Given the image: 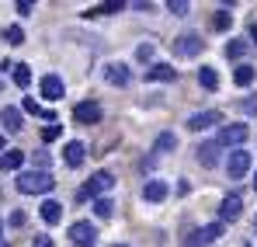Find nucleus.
<instances>
[{
  "label": "nucleus",
  "mask_w": 257,
  "mask_h": 247,
  "mask_svg": "<svg viewBox=\"0 0 257 247\" xmlns=\"http://www.w3.org/2000/svg\"><path fill=\"white\" fill-rule=\"evenodd\" d=\"M52 188H56V178L49 171H21L18 174V192H25V195H45Z\"/></svg>",
  "instance_id": "obj_1"
},
{
  "label": "nucleus",
  "mask_w": 257,
  "mask_h": 247,
  "mask_svg": "<svg viewBox=\"0 0 257 247\" xmlns=\"http://www.w3.org/2000/svg\"><path fill=\"white\" fill-rule=\"evenodd\" d=\"M222 226L226 223H209V226H198V230H188L181 237V247H209L222 237Z\"/></svg>",
  "instance_id": "obj_2"
},
{
  "label": "nucleus",
  "mask_w": 257,
  "mask_h": 247,
  "mask_svg": "<svg viewBox=\"0 0 257 247\" xmlns=\"http://www.w3.org/2000/svg\"><path fill=\"white\" fill-rule=\"evenodd\" d=\"M115 188V178L108 174V171H97V174H90V181H87L84 188H80V199H104V192H111Z\"/></svg>",
  "instance_id": "obj_3"
},
{
  "label": "nucleus",
  "mask_w": 257,
  "mask_h": 247,
  "mask_svg": "<svg viewBox=\"0 0 257 247\" xmlns=\"http://www.w3.org/2000/svg\"><path fill=\"white\" fill-rule=\"evenodd\" d=\"M70 244L73 247H94L97 244V226H94L90 219H77V223L70 226Z\"/></svg>",
  "instance_id": "obj_4"
},
{
  "label": "nucleus",
  "mask_w": 257,
  "mask_h": 247,
  "mask_svg": "<svg viewBox=\"0 0 257 247\" xmlns=\"http://www.w3.org/2000/svg\"><path fill=\"white\" fill-rule=\"evenodd\" d=\"M250 136V129L243 122H233V125H219V136H215V143L219 146H240L243 139Z\"/></svg>",
  "instance_id": "obj_5"
},
{
  "label": "nucleus",
  "mask_w": 257,
  "mask_h": 247,
  "mask_svg": "<svg viewBox=\"0 0 257 247\" xmlns=\"http://www.w3.org/2000/svg\"><path fill=\"white\" fill-rule=\"evenodd\" d=\"M202 49H205V39L195 35V32H184V35L174 39V56H198Z\"/></svg>",
  "instance_id": "obj_6"
},
{
  "label": "nucleus",
  "mask_w": 257,
  "mask_h": 247,
  "mask_svg": "<svg viewBox=\"0 0 257 247\" xmlns=\"http://www.w3.org/2000/svg\"><path fill=\"white\" fill-rule=\"evenodd\" d=\"M226 171H229V178H233V181H236V178H243V174L250 171V153H247V150H229Z\"/></svg>",
  "instance_id": "obj_7"
},
{
  "label": "nucleus",
  "mask_w": 257,
  "mask_h": 247,
  "mask_svg": "<svg viewBox=\"0 0 257 247\" xmlns=\"http://www.w3.org/2000/svg\"><path fill=\"white\" fill-rule=\"evenodd\" d=\"M101 115H104V112H101V105H97V101H80V105L73 108V119H77L80 125L101 122Z\"/></svg>",
  "instance_id": "obj_8"
},
{
  "label": "nucleus",
  "mask_w": 257,
  "mask_h": 247,
  "mask_svg": "<svg viewBox=\"0 0 257 247\" xmlns=\"http://www.w3.org/2000/svg\"><path fill=\"white\" fill-rule=\"evenodd\" d=\"M39 91H42L45 101H59V98L66 94V84H63V77H56V73H45L42 84H39Z\"/></svg>",
  "instance_id": "obj_9"
},
{
  "label": "nucleus",
  "mask_w": 257,
  "mask_h": 247,
  "mask_svg": "<svg viewBox=\"0 0 257 247\" xmlns=\"http://www.w3.org/2000/svg\"><path fill=\"white\" fill-rule=\"evenodd\" d=\"M240 212H243V199L240 195H226L219 202V223H233V219H240Z\"/></svg>",
  "instance_id": "obj_10"
},
{
  "label": "nucleus",
  "mask_w": 257,
  "mask_h": 247,
  "mask_svg": "<svg viewBox=\"0 0 257 247\" xmlns=\"http://www.w3.org/2000/svg\"><path fill=\"white\" fill-rule=\"evenodd\" d=\"M222 122V115L219 112H212V108H205V112H195L191 119H188V129L191 132H202V129H212V125Z\"/></svg>",
  "instance_id": "obj_11"
},
{
  "label": "nucleus",
  "mask_w": 257,
  "mask_h": 247,
  "mask_svg": "<svg viewBox=\"0 0 257 247\" xmlns=\"http://www.w3.org/2000/svg\"><path fill=\"white\" fill-rule=\"evenodd\" d=\"M87 157V146L84 143H77V139H70L66 146H63V160H66V167H80Z\"/></svg>",
  "instance_id": "obj_12"
},
{
  "label": "nucleus",
  "mask_w": 257,
  "mask_h": 247,
  "mask_svg": "<svg viewBox=\"0 0 257 247\" xmlns=\"http://www.w3.org/2000/svg\"><path fill=\"white\" fill-rule=\"evenodd\" d=\"M167 195H171V188H167V185H164L160 178L146 181V188H143V199H146V202H164Z\"/></svg>",
  "instance_id": "obj_13"
},
{
  "label": "nucleus",
  "mask_w": 257,
  "mask_h": 247,
  "mask_svg": "<svg viewBox=\"0 0 257 247\" xmlns=\"http://www.w3.org/2000/svg\"><path fill=\"white\" fill-rule=\"evenodd\" d=\"M219 150H222L219 143H202V146H198V164L202 167H215L219 164Z\"/></svg>",
  "instance_id": "obj_14"
},
{
  "label": "nucleus",
  "mask_w": 257,
  "mask_h": 247,
  "mask_svg": "<svg viewBox=\"0 0 257 247\" xmlns=\"http://www.w3.org/2000/svg\"><path fill=\"white\" fill-rule=\"evenodd\" d=\"M42 219L49 226H56L59 219H63V202H56V199H45L42 202Z\"/></svg>",
  "instance_id": "obj_15"
},
{
  "label": "nucleus",
  "mask_w": 257,
  "mask_h": 247,
  "mask_svg": "<svg viewBox=\"0 0 257 247\" xmlns=\"http://www.w3.org/2000/svg\"><path fill=\"white\" fill-rule=\"evenodd\" d=\"M174 77H177V70H174L171 63H153L146 70V80H174Z\"/></svg>",
  "instance_id": "obj_16"
},
{
  "label": "nucleus",
  "mask_w": 257,
  "mask_h": 247,
  "mask_svg": "<svg viewBox=\"0 0 257 247\" xmlns=\"http://www.w3.org/2000/svg\"><path fill=\"white\" fill-rule=\"evenodd\" d=\"M0 122H4L7 132H21V125H25V122H21V112H18V108H11V105L0 112Z\"/></svg>",
  "instance_id": "obj_17"
},
{
  "label": "nucleus",
  "mask_w": 257,
  "mask_h": 247,
  "mask_svg": "<svg viewBox=\"0 0 257 247\" xmlns=\"http://www.w3.org/2000/svg\"><path fill=\"white\" fill-rule=\"evenodd\" d=\"M104 80L108 84H128V66H122V63H111V66H104Z\"/></svg>",
  "instance_id": "obj_18"
},
{
  "label": "nucleus",
  "mask_w": 257,
  "mask_h": 247,
  "mask_svg": "<svg viewBox=\"0 0 257 247\" xmlns=\"http://www.w3.org/2000/svg\"><path fill=\"white\" fill-rule=\"evenodd\" d=\"M21 164H25V153H21V150L0 153V171H21Z\"/></svg>",
  "instance_id": "obj_19"
},
{
  "label": "nucleus",
  "mask_w": 257,
  "mask_h": 247,
  "mask_svg": "<svg viewBox=\"0 0 257 247\" xmlns=\"http://www.w3.org/2000/svg\"><path fill=\"white\" fill-rule=\"evenodd\" d=\"M254 77H257V70H254V66H247V63L233 70V84H236V87H250Z\"/></svg>",
  "instance_id": "obj_20"
},
{
  "label": "nucleus",
  "mask_w": 257,
  "mask_h": 247,
  "mask_svg": "<svg viewBox=\"0 0 257 247\" xmlns=\"http://www.w3.org/2000/svg\"><path fill=\"white\" fill-rule=\"evenodd\" d=\"M229 25H233V11H229V4H226V7H219V11H215L212 28H215V32H226Z\"/></svg>",
  "instance_id": "obj_21"
},
{
  "label": "nucleus",
  "mask_w": 257,
  "mask_h": 247,
  "mask_svg": "<svg viewBox=\"0 0 257 247\" xmlns=\"http://www.w3.org/2000/svg\"><path fill=\"white\" fill-rule=\"evenodd\" d=\"M11 77H14V84L25 91L28 84H32V66H25V63H14V70H11Z\"/></svg>",
  "instance_id": "obj_22"
},
{
  "label": "nucleus",
  "mask_w": 257,
  "mask_h": 247,
  "mask_svg": "<svg viewBox=\"0 0 257 247\" xmlns=\"http://www.w3.org/2000/svg\"><path fill=\"white\" fill-rule=\"evenodd\" d=\"M198 84H202L205 91H215V87H219V73H215L212 66H202V70H198Z\"/></svg>",
  "instance_id": "obj_23"
},
{
  "label": "nucleus",
  "mask_w": 257,
  "mask_h": 247,
  "mask_svg": "<svg viewBox=\"0 0 257 247\" xmlns=\"http://www.w3.org/2000/svg\"><path fill=\"white\" fill-rule=\"evenodd\" d=\"M247 49H250V42H243V39L226 42V59H240V56H243Z\"/></svg>",
  "instance_id": "obj_24"
},
{
  "label": "nucleus",
  "mask_w": 257,
  "mask_h": 247,
  "mask_svg": "<svg viewBox=\"0 0 257 247\" xmlns=\"http://www.w3.org/2000/svg\"><path fill=\"white\" fill-rule=\"evenodd\" d=\"M174 146H177V136H174V132H160V136H157V143H153V150H157V153H167V150H174Z\"/></svg>",
  "instance_id": "obj_25"
},
{
  "label": "nucleus",
  "mask_w": 257,
  "mask_h": 247,
  "mask_svg": "<svg viewBox=\"0 0 257 247\" xmlns=\"http://www.w3.org/2000/svg\"><path fill=\"white\" fill-rule=\"evenodd\" d=\"M4 39H7V45H21L25 42V28L21 25H7L4 28Z\"/></svg>",
  "instance_id": "obj_26"
},
{
  "label": "nucleus",
  "mask_w": 257,
  "mask_h": 247,
  "mask_svg": "<svg viewBox=\"0 0 257 247\" xmlns=\"http://www.w3.org/2000/svg\"><path fill=\"white\" fill-rule=\"evenodd\" d=\"M115 11H125V4H122V0H108V4H97V7H90L87 14H115Z\"/></svg>",
  "instance_id": "obj_27"
},
{
  "label": "nucleus",
  "mask_w": 257,
  "mask_h": 247,
  "mask_svg": "<svg viewBox=\"0 0 257 247\" xmlns=\"http://www.w3.org/2000/svg\"><path fill=\"white\" fill-rule=\"evenodd\" d=\"M94 212H97L101 219H111V216H115V202H111V199H97V202H94Z\"/></svg>",
  "instance_id": "obj_28"
},
{
  "label": "nucleus",
  "mask_w": 257,
  "mask_h": 247,
  "mask_svg": "<svg viewBox=\"0 0 257 247\" xmlns=\"http://www.w3.org/2000/svg\"><path fill=\"white\" fill-rule=\"evenodd\" d=\"M167 11L177 14V18H184V14L191 11V4H188V0H171V4H167Z\"/></svg>",
  "instance_id": "obj_29"
},
{
  "label": "nucleus",
  "mask_w": 257,
  "mask_h": 247,
  "mask_svg": "<svg viewBox=\"0 0 257 247\" xmlns=\"http://www.w3.org/2000/svg\"><path fill=\"white\" fill-rule=\"evenodd\" d=\"M59 136H63V125H45V129H42V139H45V143H56Z\"/></svg>",
  "instance_id": "obj_30"
},
{
  "label": "nucleus",
  "mask_w": 257,
  "mask_h": 247,
  "mask_svg": "<svg viewBox=\"0 0 257 247\" xmlns=\"http://www.w3.org/2000/svg\"><path fill=\"white\" fill-rule=\"evenodd\" d=\"M18 14H21V18H28V14H35V7H32L28 0H18Z\"/></svg>",
  "instance_id": "obj_31"
},
{
  "label": "nucleus",
  "mask_w": 257,
  "mask_h": 247,
  "mask_svg": "<svg viewBox=\"0 0 257 247\" xmlns=\"http://www.w3.org/2000/svg\"><path fill=\"white\" fill-rule=\"evenodd\" d=\"M240 108H243L247 115H257V98H250V101H240Z\"/></svg>",
  "instance_id": "obj_32"
},
{
  "label": "nucleus",
  "mask_w": 257,
  "mask_h": 247,
  "mask_svg": "<svg viewBox=\"0 0 257 247\" xmlns=\"http://www.w3.org/2000/svg\"><path fill=\"white\" fill-rule=\"evenodd\" d=\"M136 56H139V59H150V56H153V45H150V42H146V45H139V49H136Z\"/></svg>",
  "instance_id": "obj_33"
},
{
  "label": "nucleus",
  "mask_w": 257,
  "mask_h": 247,
  "mask_svg": "<svg viewBox=\"0 0 257 247\" xmlns=\"http://www.w3.org/2000/svg\"><path fill=\"white\" fill-rule=\"evenodd\" d=\"M32 247H52V237H45V233H39V237H35V244Z\"/></svg>",
  "instance_id": "obj_34"
},
{
  "label": "nucleus",
  "mask_w": 257,
  "mask_h": 247,
  "mask_svg": "<svg viewBox=\"0 0 257 247\" xmlns=\"http://www.w3.org/2000/svg\"><path fill=\"white\" fill-rule=\"evenodd\" d=\"M250 42L257 45V25H250Z\"/></svg>",
  "instance_id": "obj_35"
},
{
  "label": "nucleus",
  "mask_w": 257,
  "mask_h": 247,
  "mask_svg": "<svg viewBox=\"0 0 257 247\" xmlns=\"http://www.w3.org/2000/svg\"><path fill=\"white\" fill-rule=\"evenodd\" d=\"M0 150H4V136H0Z\"/></svg>",
  "instance_id": "obj_36"
},
{
  "label": "nucleus",
  "mask_w": 257,
  "mask_h": 247,
  "mask_svg": "<svg viewBox=\"0 0 257 247\" xmlns=\"http://www.w3.org/2000/svg\"><path fill=\"white\" fill-rule=\"evenodd\" d=\"M115 247H125V244H115Z\"/></svg>",
  "instance_id": "obj_37"
},
{
  "label": "nucleus",
  "mask_w": 257,
  "mask_h": 247,
  "mask_svg": "<svg viewBox=\"0 0 257 247\" xmlns=\"http://www.w3.org/2000/svg\"><path fill=\"white\" fill-rule=\"evenodd\" d=\"M254 188H257V178H254Z\"/></svg>",
  "instance_id": "obj_38"
},
{
  "label": "nucleus",
  "mask_w": 257,
  "mask_h": 247,
  "mask_svg": "<svg viewBox=\"0 0 257 247\" xmlns=\"http://www.w3.org/2000/svg\"><path fill=\"white\" fill-rule=\"evenodd\" d=\"M254 230H257V219H254Z\"/></svg>",
  "instance_id": "obj_39"
},
{
  "label": "nucleus",
  "mask_w": 257,
  "mask_h": 247,
  "mask_svg": "<svg viewBox=\"0 0 257 247\" xmlns=\"http://www.w3.org/2000/svg\"><path fill=\"white\" fill-rule=\"evenodd\" d=\"M0 247H7V244H0Z\"/></svg>",
  "instance_id": "obj_40"
},
{
  "label": "nucleus",
  "mask_w": 257,
  "mask_h": 247,
  "mask_svg": "<svg viewBox=\"0 0 257 247\" xmlns=\"http://www.w3.org/2000/svg\"><path fill=\"white\" fill-rule=\"evenodd\" d=\"M0 237H4V233H0Z\"/></svg>",
  "instance_id": "obj_41"
}]
</instances>
